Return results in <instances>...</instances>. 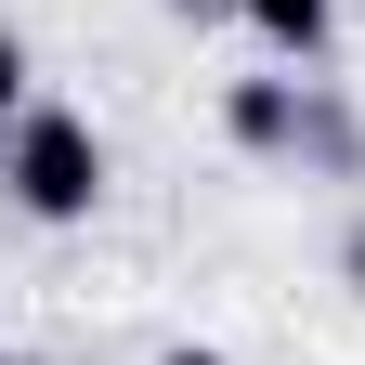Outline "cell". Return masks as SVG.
Masks as SVG:
<instances>
[{
	"mask_svg": "<svg viewBox=\"0 0 365 365\" xmlns=\"http://www.w3.org/2000/svg\"><path fill=\"white\" fill-rule=\"evenodd\" d=\"M14 196L39 222H91V196H105V144H91L78 118H26L14 130Z\"/></svg>",
	"mask_w": 365,
	"mask_h": 365,
	"instance_id": "obj_1",
	"label": "cell"
},
{
	"mask_svg": "<svg viewBox=\"0 0 365 365\" xmlns=\"http://www.w3.org/2000/svg\"><path fill=\"white\" fill-rule=\"evenodd\" d=\"M248 26L274 53H327V0H248Z\"/></svg>",
	"mask_w": 365,
	"mask_h": 365,
	"instance_id": "obj_2",
	"label": "cell"
},
{
	"mask_svg": "<svg viewBox=\"0 0 365 365\" xmlns=\"http://www.w3.org/2000/svg\"><path fill=\"white\" fill-rule=\"evenodd\" d=\"M235 130H248V144H287V130H300L287 78H248V91H235Z\"/></svg>",
	"mask_w": 365,
	"mask_h": 365,
	"instance_id": "obj_3",
	"label": "cell"
},
{
	"mask_svg": "<svg viewBox=\"0 0 365 365\" xmlns=\"http://www.w3.org/2000/svg\"><path fill=\"white\" fill-rule=\"evenodd\" d=\"M14 91H26V53H14V39H0V118H14Z\"/></svg>",
	"mask_w": 365,
	"mask_h": 365,
	"instance_id": "obj_4",
	"label": "cell"
},
{
	"mask_svg": "<svg viewBox=\"0 0 365 365\" xmlns=\"http://www.w3.org/2000/svg\"><path fill=\"white\" fill-rule=\"evenodd\" d=\"M0 182H14V118H0Z\"/></svg>",
	"mask_w": 365,
	"mask_h": 365,
	"instance_id": "obj_5",
	"label": "cell"
},
{
	"mask_svg": "<svg viewBox=\"0 0 365 365\" xmlns=\"http://www.w3.org/2000/svg\"><path fill=\"white\" fill-rule=\"evenodd\" d=\"M170 365H222V352H170Z\"/></svg>",
	"mask_w": 365,
	"mask_h": 365,
	"instance_id": "obj_6",
	"label": "cell"
}]
</instances>
